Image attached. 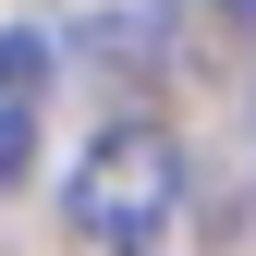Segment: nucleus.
Masks as SVG:
<instances>
[{"mask_svg":"<svg viewBox=\"0 0 256 256\" xmlns=\"http://www.w3.org/2000/svg\"><path fill=\"white\" fill-rule=\"evenodd\" d=\"M171 208H183V146L158 134V122H110V134L74 158V220H86V244L146 256L158 232H171Z\"/></svg>","mask_w":256,"mask_h":256,"instance_id":"obj_1","label":"nucleus"},{"mask_svg":"<svg viewBox=\"0 0 256 256\" xmlns=\"http://www.w3.org/2000/svg\"><path fill=\"white\" fill-rule=\"evenodd\" d=\"M37 122H49V37L37 24H0V183H24Z\"/></svg>","mask_w":256,"mask_h":256,"instance_id":"obj_2","label":"nucleus"},{"mask_svg":"<svg viewBox=\"0 0 256 256\" xmlns=\"http://www.w3.org/2000/svg\"><path fill=\"white\" fill-rule=\"evenodd\" d=\"M232 12H244V24H256V0H232Z\"/></svg>","mask_w":256,"mask_h":256,"instance_id":"obj_3","label":"nucleus"}]
</instances>
